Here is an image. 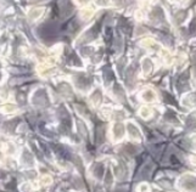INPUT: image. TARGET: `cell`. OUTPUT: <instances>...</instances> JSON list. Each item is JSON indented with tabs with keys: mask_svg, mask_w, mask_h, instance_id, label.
Wrapping results in <instances>:
<instances>
[{
	"mask_svg": "<svg viewBox=\"0 0 196 192\" xmlns=\"http://www.w3.org/2000/svg\"><path fill=\"white\" fill-rule=\"evenodd\" d=\"M113 91H115V94L118 96V100H121L122 99V101H124V94H123V90H122V88L118 85V84H116V85H115Z\"/></svg>",
	"mask_w": 196,
	"mask_h": 192,
	"instance_id": "cell-5",
	"label": "cell"
},
{
	"mask_svg": "<svg viewBox=\"0 0 196 192\" xmlns=\"http://www.w3.org/2000/svg\"><path fill=\"white\" fill-rule=\"evenodd\" d=\"M104 77H105L106 84H109V82H110L112 78H113V74H112L111 71H109V72H106V71H105V73H104Z\"/></svg>",
	"mask_w": 196,
	"mask_h": 192,
	"instance_id": "cell-7",
	"label": "cell"
},
{
	"mask_svg": "<svg viewBox=\"0 0 196 192\" xmlns=\"http://www.w3.org/2000/svg\"><path fill=\"white\" fill-rule=\"evenodd\" d=\"M183 187L185 190H195L196 189V178L187 176L183 180Z\"/></svg>",
	"mask_w": 196,
	"mask_h": 192,
	"instance_id": "cell-1",
	"label": "cell"
},
{
	"mask_svg": "<svg viewBox=\"0 0 196 192\" xmlns=\"http://www.w3.org/2000/svg\"><path fill=\"white\" fill-rule=\"evenodd\" d=\"M115 135H116V139H120V137L123 136V127H122L121 123H117L115 125Z\"/></svg>",
	"mask_w": 196,
	"mask_h": 192,
	"instance_id": "cell-4",
	"label": "cell"
},
{
	"mask_svg": "<svg viewBox=\"0 0 196 192\" xmlns=\"http://www.w3.org/2000/svg\"><path fill=\"white\" fill-rule=\"evenodd\" d=\"M115 192H126V191H124V190H122V191H121V190H116Z\"/></svg>",
	"mask_w": 196,
	"mask_h": 192,
	"instance_id": "cell-8",
	"label": "cell"
},
{
	"mask_svg": "<svg viewBox=\"0 0 196 192\" xmlns=\"http://www.w3.org/2000/svg\"><path fill=\"white\" fill-rule=\"evenodd\" d=\"M88 85H89V80L87 79V77L85 75H81L79 79H78V86L82 88V89H85Z\"/></svg>",
	"mask_w": 196,
	"mask_h": 192,
	"instance_id": "cell-3",
	"label": "cell"
},
{
	"mask_svg": "<svg viewBox=\"0 0 196 192\" xmlns=\"http://www.w3.org/2000/svg\"><path fill=\"white\" fill-rule=\"evenodd\" d=\"M128 129H129V134H131L132 137H139V133H138L137 128H135L133 124H129V125H128Z\"/></svg>",
	"mask_w": 196,
	"mask_h": 192,
	"instance_id": "cell-6",
	"label": "cell"
},
{
	"mask_svg": "<svg viewBox=\"0 0 196 192\" xmlns=\"http://www.w3.org/2000/svg\"><path fill=\"white\" fill-rule=\"evenodd\" d=\"M104 174V165L101 163H98L94 167V175L98 178V179H101Z\"/></svg>",
	"mask_w": 196,
	"mask_h": 192,
	"instance_id": "cell-2",
	"label": "cell"
}]
</instances>
